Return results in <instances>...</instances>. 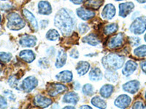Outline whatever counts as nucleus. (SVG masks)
I'll return each instance as SVG.
<instances>
[{"mask_svg":"<svg viewBox=\"0 0 146 109\" xmlns=\"http://www.w3.org/2000/svg\"><path fill=\"white\" fill-rule=\"evenodd\" d=\"M53 22L64 36H69L75 28L76 20L71 10L62 8L56 13Z\"/></svg>","mask_w":146,"mask_h":109,"instance_id":"1","label":"nucleus"},{"mask_svg":"<svg viewBox=\"0 0 146 109\" xmlns=\"http://www.w3.org/2000/svg\"><path fill=\"white\" fill-rule=\"evenodd\" d=\"M125 63V57L121 54H109L103 57L102 60V64L106 70L120 69L123 67Z\"/></svg>","mask_w":146,"mask_h":109,"instance_id":"2","label":"nucleus"},{"mask_svg":"<svg viewBox=\"0 0 146 109\" xmlns=\"http://www.w3.org/2000/svg\"><path fill=\"white\" fill-rule=\"evenodd\" d=\"M7 26L12 31H19L26 26L25 20H23L19 14L11 12L7 15Z\"/></svg>","mask_w":146,"mask_h":109,"instance_id":"3","label":"nucleus"},{"mask_svg":"<svg viewBox=\"0 0 146 109\" xmlns=\"http://www.w3.org/2000/svg\"><path fill=\"white\" fill-rule=\"evenodd\" d=\"M130 32L136 35H140L146 30V17L141 16L137 18L129 27Z\"/></svg>","mask_w":146,"mask_h":109,"instance_id":"4","label":"nucleus"},{"mask_svg":"<svg viewBox=\"0 0 146 109\" xmlns=\"http://www.w3.org/2000/svg\"><path fill=\"white\" fill-rule=\"evenodd\" d=\"M124 43V34L119 33L115 36H111L107 41V47L110 50H116L121 47Z\"/></svg>","mask_w":146,"mask_h":109,"instance_id":"5","label":"nucleus"},{"mask_svg":"<svg viewBox=\"0 0 146 109\" xmlns=\"http://www.w3.org/2000/svg\"><path fill=\"white\" fill-rule=\"evenodd\" d=\"M67 90V87L59 83H50L47 85V92L49 95L55 97L65 93Z\"/></svg>","mask_w":146,"mask_h":109,"instance_id":"6","label":"nucleus"},{"mask_svg":"<svg viewBox=\"0 0 146 109\" xmlns=\"http://www.w3.org/2000/svg\"><path fill=\"white\" fill-rule=\"evenodd\" d=\"M38 84V80L35 76H28L23 80L21 84V89H23L27 93H29L31 91L36 87Z\"/></svg>","mask_w":146,"mask_h":109,"instance_id":"7","label":"nucleus"},{"mask_svg":"<svg viewBox=\"0 0 146 109\" xmlns=\"http://www.w3.org/2000/svg\"><path fill=\"white\" fill-rule=\"evenodd\" d=\"M33 103L36 107L40 108H46L53 103V100L46 96L37 95L34 98Z\"/></svg>","mask_w":146,"mask_h":109,"instance_id":"8","label":"nucleus"},{"mask_svg":"<svg viewBox=\"0 0 146 109\" xmlns=\"http://www.w3.org/2000/svg\"><path fill=\"white\" fill-rule=\"evenodd\" d=\"M131 98L127 95H121L115 100L114 104L116 107L121 109H126L130 106Z\"/></svg>","mask_w":146,"mask_h":109,"instance_id":"9","label":"nucleus"},{"mask_svg":"<svg viewBox=\"0 0 146 109\" xmlns=\"http://www.w3.org/2000/svg\"><path fill=\"white\" fill-rule=\"evenodd\" d=\"M116 9L113 4H108L105 6L102 11V17L105 20H111L115 15Z\"/></svg>","mask_w":146,"mask_h":109,"instance_id":"10","label":"nucleus"},{"mask_svg":"<svg viewBox=\"0 0 146 109\" xmlns=\"http://www.w3.org/2000/svg\"><path fill=\"white\" fill-rule=\"evenodd\" d=\"M37 39L35 36L24 35L19 40V44L23 47H33L36 45Z\"/></svg>","mask_w":146,"mask_h":109,"instance_id":"11","label":"nucleus"},{"mask_svg":"<svg viewBox=\"0 0 146 109\" xmlns=\"http://www.w3.org/2000/svg\"><path fill=\"white\" fill-rule=\"evenodd\" d=\"M76 13L80 19L83 20H88L95 16V12L86 8L84 7H79L76 10Z\"/></svg>","mask_w":146,"mask_h":109,"instance_id":"12","label":"nucleus"},{"mask_svg":"<svg viewBox=\"0 0 146 109\" xmlns=\"http://www.w3.org/2000/svg\"><path fill=\"white\" fill-rule=\"evenodd\" d=\"M23 16H24V18L27 19V21L29 22L30 26L32 27V29H33L34 31H35V32L38 31V23H37V20H36L35 15H34L31 12L29 11L28 10H27V9H23Z\"/></svg>","mask_w":146,"mask_h":109,"instance_id":"13","label":"nucleus"},{"mask_svg":"<svg viewBox=\"0 0 146 109\" xmlns=\"http://www.w3.org/2000/svg\"><path fill=\"white\" fill-rule=\"evenodd\" d=\"M135 5L132 2H124L119 5V15L122 18H126L134 10Z\"/></svg>","mask_w":146,"mask_h":109,"instance_id":"14","label":"nucleus"},{"mask_svg":"<svg viewBox=\"0 0 146 109\" xmlns=\"http://www.w3.org/2000/svg\"><path fill=\"white\" fill-rule=\"evenodd\" d=\"M139 85L140 84L137 80H131V81L125 83L122 87L126 93H129L130 94H135L139 90Z\"/></svg>","mask_w":146,"mask_h":109,"instance_id":"15","label":"nucleus"},{"mask_svg":"<svg viewBox=\"0 0 146 109\" xmlns=\"http://www.w3.org/2000/svg\"><path fill=\"white\" fill-rule=\"evenodd\" d=\"M137 68V63L136 62L133 60H128L122 70V74L125 76H129L136 71Z\"/></svg>","mask_w":146,"mask_h":109,"instance_id":"16","label":"nucleus"},{"mask_svg":"<svg viewBox=\"0 0 146 109\" xmlns=\"http://www.w3.org/2000/svg\"><path fill=\"white\" fill-rule=\"evenodd\" d=\"M38 13L40 15H49L52 12V7L50 4L46 1H40L37 5Z\"/></svg>","mask_w":146,"mask_h":109,"instance_id":"17","label":"nucleus"},{"mask_svg":"<svg viewBox=\"0 0 146 109\" xmlns=\"http://www.w3.org/2000/svg\"><path fill=\"white\" fill-rule=\"evenodd\" d=\"M18 56L22 60L25 61L26 63H32L36 58L35 53L31 50H24L20 52Z\"/></svg>","mask_w":146,"mask_h":109,"instance_id":"18","label":"nucleus"},{"mask_svg":"<svg viewBox=\"0 0 146 109\" xmlns=\"http://www.w3.org/2000/svg\"><path fill=\"white\" fill-rule=\"evenodd\" d=\"M66 59H67V54H66V52L63 49L59 50L58 51V54H57L56 60V63H55V66L57 68H62L66 64Z\"/></svg>","mask_w":146,"mask_h":109,"instance_id":"19","label":"nucleus"},{"mask_svg":"<svg viewBox=\"0 0 146 109\" xmlns=\"http://www.w3.org/2000/svg\"><path fill=\"white\" fill-rule=\"evenodd\" d=\"M83 43H86L91 46H96L100 45L101 42V39L97 35L94 33H91L87 36H84L82 39Z\"/></svg>","mask_w":146,"mask_h":109,"instance_id":"20","label":"nucleus"},{"mask_svg":"<svg viewBox=\"0 0 146 109\" xmlns=\"http://www.w3.org/2000/svg\"><path fill=\"white\" fill-rule=\"evenodd\" d=\"M56 78L58 81L64 83H70L72 81L73 74L70 71H63L56 75Z\"/></svg>","mask_w":146,"mask_h":109,"instance_id":"21","label":"nucleus"},{"mask_svg":"<svg viewBox=\"0 0 146 109\" xmlns=\"http://www.w3.org/2000/svg\"><path fill=\"white\" fill-rule=\"evenodd\" d=\"M90 69V63L87 61H79L77 64L76 71L79 76H84Z\"/></svg>","mask_w":146,"mask_h":109,"instance_id":"22","label":"nucleus"},{"mask_svg":"<svg viewBox=\"0 0 146 109\" xmlns=\"http://www.w3.org/2000/svg\"><path fill=\"white\" fill-rule=\"evenodd\" d=\"M79 101V96L75 92H69L66 93L63 97V102L66 103L75 105Z\"/></svg>","mask_w":146,"mask_h":109,"instance_id":"23","label":"nucleus"},{"mask_svg":"<svg viewBox=\"0 0 146 109\" xmlns=\"http://www.w3.org/2000/svg\"><path fill=\"white\" fill-rule=\"evenodd\" d=\"M103 0H87L84 4V7L91 10H99L102 6Z\"/></svg>","mask_w":146,"mask_h":109,"instance_id":"24","label":"nucleus"},{"mask_svg":"<svg viewBox=\"0 0 146 109\" xmlns=\"http://www.w3.org/2000/svg\"><path fill=\"white\" fill-rule=\"evenodd\" d=\"M114 92V86L113 84H105L100 90V95L103 98H109Z\"/></svg>","mask_w":146,"mask_h":109,"instance_id":"25","label":"nucleus"},{"mask_svg":"<svg viewBox=\"0 0 146 109\" xmlns=\"http://www.w3.org/2000/svg\"><path fill=\"white\" fill-rule=\"evenodd\" d=\"M102 72L101 69L97 68V67L92 68L89 72V74H88L90 80L93 81H98L102 80Z\"/></svg>","mask_w":146,"mask_h":109,"instance_id":"26","label":"nucleus"},{"mask_svg":"<svg viewBox=\"0 0 146 109\" xmlns=\"http://www.w3.org/2000/svg\"><path fill=\"white\" fill-rule=\"evenodd\" d=\"M91 102L94 106L100 109H105L107 108V102L100 96H94Z\"/></svg>","mask_w":146,"mask_h":109,"instance_id":"27","label":"nucleus"},{"mask_svg":"<svg viewBox=\"0 0 146 109\" xmlns=\"http://www.w3.org/2000/svg\"><path fill=\"white\" fill-rule=\"evenodd\" d=\"M118 30V25L117 23H111L109 25H106L103 28V33L105 35H110L116 33Z\"/></svg>","mask_w":146,"mask_h":109,"instance_id":"28","label":"nucleus"},{"mask_svg":"<svg viewBox=\"0 0 146 109\" xmlns=\"http://www.w3.org/2000/svg\"><path fill=\"white\" fill-rule=\"evenodd\" d=\"M105 76L108 81L111 82H115L118 79V74L113 70H106Z\"/></svg>","mask_w":146,"mask_h":109,"instance_id":"29","label":"nucleus"},{"mask_svg":"<svg viewBox=\"0 0 146 109\" xmlns=\"http://www.w3.org/2000/svg\"><path fill=\"white\" fill-rule=\"evenodd\" d=\"M45 37L49 41H56L60 37V34L58 31L55 29H50L46 33Z\"/></svg>","mask_w":146,"mask_h":109,"instance_id":"30","label":"nucleus"},{"mask_svg":"<svg viewBox=\"0 0 146 109\" xmlns=\"http://www.w3.org/2000/svg\"><path fill=\"white\" fill-rule=\"evenodd\" d=\"M20 76H18L16 74L15 75H12L11 76H10V78L8 79V84L12 88H14L15 89H19L18 87V82H19V80H20Z\"/></svg>","mask_w":146,"mask_h":109,"instance_id":"31","label":"nucleus"},{"mask_svg":"<svg viewBox=\"0 0 146 109\" xmlns=\"http://www.w3.org/2000/svg\"><path fill=\"white\" fill-rule=\"evenodd\" d=\"M134 54L139 58L146 57V45H141L134 50Z\"/></svg>","mask_w":146,"mask_h":109,"instance_id":"32","label":"nucleus"},{"mask_svg":"<svg viewBox=\"0 0 146 109\" xmlns=\"http://www.w3.org/2000/svg\"><path fill=\"white\" fill-rule=\"evenodd\" d=\"M13 55L9 53L0 52V63H7L11 60Z\"/></svg>","mask_w":146,"mask_h":109,"instance_id":"33","label":"nucleus"},{"mask_svg":"<svg viewBox=\"0 0 146 109\" xmlns=\"http://www.w3.org/2000/svg\"><path fill=\"white\" fill-rule=\"evenodd\" d=\"M83 94L86 96H91L94 95V87L91 84H86L83 85V89H82Z\"/></svg>","mask_w":146,"mask_h":109,"instance_id":"34","label":"nucleus"},{"mask_svg":"<svg viewBox=\"0 0 146 109\" xmlns=\"http://www.w3.org/2000/svg\"><path fill=\"white\" fill-rule=\"evenodd\" d=\"M78 32H79V33L80 34H85V33H86L89 31L90 27L88 26V24H87V23H81L78 25Z\"/></svg>","mask_w":146,"mask_h":109,"instance_id":"35","label":"nucleus"},{"mask_svg":"<svg viewBox=\"0 0 146 109\" xmlns=\"http://www.w3.org/2000/svg\"><path fill=\"white\" fill-rule=\"evenodd\" d=\"M132 109H146V104L143 101H136L133 104Z\"/></svg>","mask_w":146,"mask_h":109,"instance_id":"36","label":"nucleus"},{"mask_svg":"<svg viewBox=\"0 0 146 109\" xmlns=\"http://www.w3.org/2000/svg\"><path fill=\"white\" fill-rule=\"evenodd\" d=\"M129 43L131 44V46L135 47L138 46L140 43V39L139 37H136V36H131L129 38Z\"/></svg>","mask_w":146,"mask_h":109,"instance_id":"37","label":"nucleus"},{"mask_svg":"<svg viewBox=\"0 0 146 109\" xmlns=\"http://www.w3.org/2000/svg\"><path fill=\"white\" fill-rule=\"evenodd\" d=\"M49 60H48V58H43L40 59L39 60V65H40L41 67H42L43 68H47L49 67Z\"/></svg>","mask_w":146,"mask_h":109,"instance_id":"38","label":"nucleus"},{"mask_svg":"<svg viewBox=\"0 0 146 109\" xmlns=\"http://www.w3.org/2000/svg\"><path fill=\"white\" fill-rule=\"evenodd\" d=\"M7 107V102L6 98L2 95H0V109H6Z\"/></svg>","mask_w":146,"mask_h":109,"instance_id":"39","label":"nucleus"},{"mask_svg":"<svg viewBox=\"0 0 146 109\" xmlns=\"http://www.w3.org/2000/svg\"><path fill=\"white\" fill-rule=\"evenodd\" d=\"M4 94H5V97L8 98L10 100L14 101L15 100V96L13 93H12V91L10 90H5L4 92Z\"/></svg>","mask_w":146,"mask_h":109,"instance_id":"40","label":"nucleus"},{"mask_svg":"<svg viewBox=\"0 0 146 109\" xmlns=\"http://www.w3.org/2000/svg\"><path fill=\"white\" fill-rule=\"evenodd\" d=\"M70 55L71 58H74V59H77V58H79V52H78L76 48H73L70 50Z\"/></svg>","mask_w":146,"mask_h":109,"instance_id":"41","label":"nucleus"},{"mask_svg":"<svg viewBox=\"0 0 146 109\" xmlns=\"http://www.w3.org/2000/svg\"><path fill=\"white\" fill-rule=\"evenodd\" d=\"M140 66H141V68L143 71V72H144L145 74H146V60H144V61L141 62V63H140Z\"/></svg>","mask_w":146,"mask_h":109,"instance_id":"42","label":"nucleus"},{"mask_svg":"<svg viewBox=\"0 0 146 109\" xmlns=\"http://www.w3.org/2000/svg\"><path fill=\"white\" fill-rule=\"evenodd\" d=\"M74 5H81L84 2V0H70Z\"/></svg>","mask_w":146,"mask_h":109,"instance_id":"43","label":"nucleus"},{"mask_svg":"<svg viewBox=\"0 0 146 109\" xmlns=\"http://www.w3.org/2000/svg\"><path fill=\"white\" fill-rule=\"evenodd\" d=\"M40 23H41L40 25H41L42 28H46V27H47V26H48V24L49 23V22H48V20H42V21L40 22Z\"/></svg>","mask_w":146,"mask_h":109,"instance_id":"44","label":"nucleus"},{"mask_svg":"<svg viewBox=\"0 0 146 109\" xmlns=\"http://www.w3.org/2000/svg\"><path fill=\"white\" fill-rule=\"evenodd\" d=\"M11 5H7V4H5V5H2V10H10L11 8Z\"/></svg>","mask_w":146,"mask_h":109,"instance_id":"45","label":"nucleus"},{"mask_svg":"<svg viewBox=\"0 0 146 109\" xmlns=\"http://www.w3.org/2000/svg\"><path fill=\"white\" fill-rule=\"evenodd\" d=\"M73 87H74V89L75 90H78V89H80V84L79 82H75L74 84H73Z\"/></svg>","mask_w":146,"mask_h":109,"instance_id":"46","label":"nucleus"},{"mask_svg":"<svg viewBox=\"0 0 146 109\" xmlns=\"http://www.w3.org/2000/svg\"><path fill=\"white\" fill-rule=\"evenodd\" d=\"M79 109H93L91 107H90L89 106H87V105H84V106H80Z\"/></svg>","mask_w":146,"mask_h":109,"instance_id":"47","label":"nucleus"},{"mask_svg":"<svg viewBox=\"0 0 146 109\" xmlns=\"http://www.w3.org/2000/svg\"><path fill=\"white\" fill-rule=\"evenodd\" d=\"M58 107H59V106H58V103H54L50 109H58Z\"/></svg>","mask_w":146,"mask_h":109,"instance_id":"48","label":"nucleus"},{"mask_svg":"<svg viewBox=\"0 0 146 109\" xmlns=\"http://www.w3.org/2000/svg\"><path fill=\"white\" fill-rule=\"evenodd\" d=\"M62 109H76V108H75L74 106H65V107H64Z\"/></svg>","mask_w":146,"mask_h":109,"instance_id":"49","label":"nucleus"},{"mask_svg":"<svg viewBox=\"0 0 146 109\" xmlns=\"http://www.w3.org/2000/svg\"><path fill=\"white\" fill-rule=\"evenodd\" d=\"M137 2H139L140 4H143L146 2V0H137Z\"/></svg>","mask_w":146,"mask_h":109,"instance_id":"50","label":"nucleus"},{"mask_svg":"<svg viewBox=\"0 0 146 109\" xmlns=\"http://www.w3.org/2000/svg\"><path fill=\"white\" fill-rule=\"evenodd\" d=\"M1 22H2V16L0 15V23H1Z\"/></svg>","mask_w":146,"mask_h":109,"instance_id":"51","label":"nucleus"},{"mask_svg":"<svg viewBox=\"0 0 146 109\" xmlns=\"http://www.w3.org/2000/svg\"><path fill=\"white\" fill-rule=\"evenodd\" d=\"M144 39H145V41H146V33H145V36H144Z\"/></svg>","mask_w":146,"mask_h":109,"instance_id":"52","label":"nucleus"},{"mask_svg":"<svg viewBox=\"0 0 146 109\" xmlns=\"http://www.w3.org/2000/svg\"><path fill=\"white\" fill-rule=\"evenodd\" d=\"M145 100H146V92H145Z\"/></svg>","mask_w":146,"mask_h":109,"instance_id":"53","label":"nucleus"},{"mask_svg":"<svg viewBox=\"0 0 146 109\" xmlns=\"http://www.w3.org/2000/svg\"><path fill=\"white\" fill-rule=\"evenodd\" d=\"M1 73H2V70H1V68H0V74H1Z\"/></svg>","mask_w":146,"mask_h":109,"instance_id":"54","label":"nucleus"},{"mask_svg":"<svg viewBox=\"0 0 146 109\" xmlns=\"http://www.w3.org/2000/svg\"><path fill=\"white\" fill-rule=\"evenodd\" d=\"M115 1H118H118H123V0H115Z\"/></svg>","mask_w":146,"mask_h":109,"instance_id":"55","label":"nucleus"},{"mask_svg":"<svg viewBox=\"0 0 146 109\" xmlns=\"http://www.w3.org/2000/svg\"><path fill=\"white\" fill-rule=\"evenodd\" d=\"M2 1H6V0H2Z\"/></svg>","mask_w":146,"mask_h":109,"instance_id":"56","label":"nucleus"}]
</instances>
